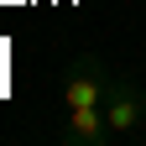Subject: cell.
<instances>
[{
	"label": "cell",
	"instance_id": "6da1fadb",
	"mask_svg": "<svg viewBox=\"0 0 146 146\" xmlns=\"http://www.w3.org/2000/svg\"><path fill=\"white\" fill-rule=\"evenodd\" d=\"M115 73L110 63H99L94 52H73L68 63V78H63V110H84V104H104Z\"/></svg>",
	"mask_w": 146,
	"mask_h": 146
},
{
	"label": "cell",
	"instance_id": "7a4b0ae2",
	"mask_svg": "<svg viewBox=\"0 0 146 146\" xmlns=\"http://www.w3.org/2000/svg\"><path fill=\"white\" fill-rule=\"evenodd\" d=\"M63 141H73V146H110V141H115V131H110V120H104V104L68 110V131H63Z\"/></svg>",
	"mask_w": 146,
	"mask_h": 146
}]
</instances>
